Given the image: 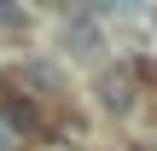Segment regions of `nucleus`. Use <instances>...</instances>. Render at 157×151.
<instances>
[{"label": "nucleus", "instance_id": "1", "mask_svg": "<svg viewBox=\"0 0 157 151\" xmlns=\"http://www.w3.org/2000/svg\"><path fill=\"white\" fill-rule=\"evenodd\" d=\"M64 47H70V58H99V47H105V29H99L87 12H76V17L64 23Z\"/></svg>", "mask_w": 157, "mask_h": 151}, {"label": "nucleus", "instance_id": "2", "mask_svg": "<svg viewBox=\"0 0 157 151\" xmlns=\"http://www.w3.org/2000/svg\"><path fill=\"white\" fill-rule=\"evenodd\" d=\"M99 99H105V111L128 116V111H134V81H128L122 70H111V76H99Z\"/></svg>", "mask_w": 157, "mask_h": 151}, {"label": "nucleus", "instance_id": "3", "mask_svg": "<svg viewBox=\"0 0 157 151\" xmlns=\"http://www.w3.org/2000/svg\"><path fill=\"white\" fill-rule=\"evenodd\" d=\"M6 122H12V128H35V111H29V105H17V99H12V105H6Z\"/></svg>", "mask_w": 157, "mask_h": 151}, {"label": "nucleus", "instance_id": "4", "mask_svg": "<svg viewBox=\"0 0 157 151\" xmlns=\"http://www.w3.org/2000/svg\"><path fill=\"white\" fill-rule=\"evenodd\" d=\"M23 23V6H12V0H0V29H17Z\"/></svg>", "mask_w": 157, "mask_h": 151}]
</instances>
